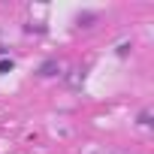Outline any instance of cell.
I'll return each instance as SVG.
<instances>
[{
    "label": "cell",
    "instance_id": "1",
    "mask_svg": "<svg viewBox=\"0 0 154 154\" xmlns=\"http://www.w3.org/2000/svg\"><path fill=\"white\" fill-rule=\"evenodd\" d=\"M39 75H57V60H45L39 66Z\"/></svg>",
    "mask_w": 154,
    "mask_h": 154
},
{
    "label": "cell",
    "instance_id": "2",
    "mask_svg": "<svg viewBox=\"0 0 154 154\" xmlns=\"http://www.w3.org/2000/svg\"><path fill=\"white\" fill-rule=\"evenodd\" d=\"M12 66H15L12 57H0V72H12Z\"/></svg>",
    "mask_w": 154,
    "mask_h": 154
}]
</instances>
